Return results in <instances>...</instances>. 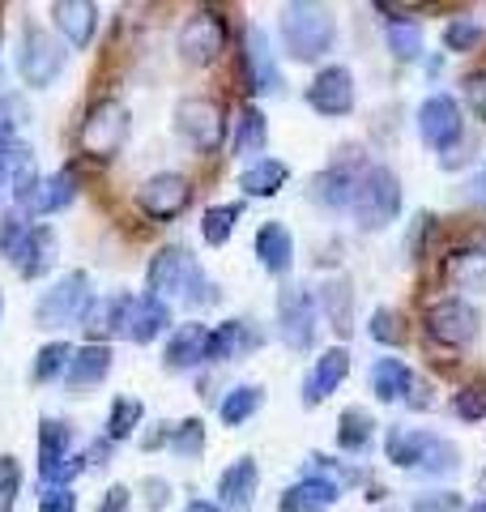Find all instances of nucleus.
Listing matches in <instances>:
<instances>
[{"mask_svg": "<svg viewBox=\"0 0 486 512\" xmlns=\"http://www.w3.org/2000/svg\"><path fill=\"white\" fill-rule=\"evenodd\" d=\"M26 235H30V222L18 214V210H9L5 218H0V252H5V261L13 265L18 261V252L26 244Z\"/></svg>", "mask_w": 486, "mask_h": 512, "instance_id": "obj_46", "label": "nucleus"}, {"mask_svg": "<svg viewBox=\"0 0 486 512\" xmlns=\"http://www.w3.org/2000/svg\"><path fill=\"white\" fill-rule=\"evenodd\" d=\"M137 205H141V214L145 218H154V222H175L188 205H192V184H188V175L180 171H158L150 175V180L141 184L137 192Z\"/></svg>", "mask_w": 486, "mask_h": 512, "instance_id": "obj_11", "label": "nucleus"}, {"mask_svg": "<svg viewBox=\"0 0 486 512\" xmlns=\"http://www.w3.org/2000/svg\"><path fill=\"white\" fill-rule=\"evenodd\" d=\"M81 461H90V470H107V466H111V440L90 444L86 453H81Z\"/></svg>", "mask_w": 486, "mask_h": 512, "instance_id": "obj_56", "label": "nucleus"}, {"mask_svg": "<svg viewBox=\"0 0 486 512\" xmlns=\"http://www.w3.org/2000/svg\"><path fill=\"white\" fill-rule=\"evenodd\" d=\"M64 64H69V52H64V43L52 39V30L43 26H26L22 30V43H18V77L26 86H52L56 77L64 73Z\"/></svg>", "mask_w": 486, "mask_h": 512, "instance_id": "obj_5", "label": "nucleus"}, {"mask_svg": "<svg viewBox=\"0 0 486 512\" xmlns=\"http://www.w3.org/2000/svg\"><path fill=\"white\" fill-rule=\"evenodd\" d=\"M90 278L86 269H73V274L56 278L35 303V325L39 329H64V325H77L81 312L90 308Z\"/></svg>", "mask_w": 486, "mask_h": 512, "instance_id": "obj_4", "label": "nucleus"}, {"mask_svg": "<svg viewBox=\"0 0 486 512\" xmlns=\"http://www.w3.org/2000/svg\"><path fill=\"white\" fill-rule=\"evenodd\" d=\"M405 406H410V410H431V406H435V389H431L427 380H418V376H414L410 397H405Z\"/></svg>", "mask_w": 486, "mask_h": 512, "instance_id": "obj_55", "label": "nucleus"}, {"mask_svg": "<svg viewBox=\"0 0 486 512\" xmlns=\"http://www.w3.org/2000/svg\"><path fill=\"white\" fill-rule=\"evenodd\" d=\"M180 60L192 64V69H205V64H214L226 47V18L214 9H197L188 13V22L180 26Z\"/></svg>", "mask_w": 486, "mask_h": 512, "instance_id": "obj_10", "label": "nucleus"}, {"mask_svg": "<svg viewBox=\"0 0 486 512\" xmlns=\"http://www.w3.org/2000/svg\"><path fill=\"white\" fill-rule=\"evenodd\" d=\"M388 52H393L397 60H418L423 56V30H418L414 22H388Z\"/></svg>", "mask_w": 486, "mask_h": 512, "instance_id": "obj_41", "label": "nucleus"}, {"mask_svg": "<svg viewBox=\"0 0 486 512\" xmlns=\"http://www.w3.org/2000/svg\"><path fill=\"white\" fill-rule=\"evenodd\" d=\"M141 419H145V406L137 402V397H116V402H111V414H107V440L111 444L128 440L141 427Z\"/></svg>", "mask_w": 486, "mask_h": 512, "instance_id": "obj_37", "label": "nucleus"}, {"mask_svg": "<svg viewBox=\"0 0 486 512\" xmlns=\"http://www.w3.org/2000/svg\"><path fill=\"white\" fill-rule=\"evenodd\" d=\"M167 329H171L167 303H162L158 295H133V308H128V320H124V338L137 342V346H150Z\"/></svg>", "mask_w": 486, "mask_h": 512, "instance_id": "obj_18", "label": "nucleus"}, {"mask_svg": "<svg viewBox=\"0 0 486 512\" xmlns=\"http://www.w3.org/2000/svg\"><path fill=\"white\" fill-rule=\"evenodd\" d=\"M452 414L461 423H482L486 419V384H465V389L452 397Z\"/></svg>", "mask_w": 486, "mask_h": 512, "instance_id": "obj_47", "label": "nucleus"}, {"mask_svg": "<svg viewBox=\"0 0 486 512\" xmlns=\"http://www.w3.org/2000/svg\"><path fill=\"white\" fill-rule=\"evenodd\" d=\"M30 163H35V154H30L26 141H18V137L0 141V188H9L13 175H18L22 167H30Z\"/></svg>", "mask_w": 486, "mask_h": 512, "instance_id": "obj_45", "label": "nucleus"}, {"mask_svg": "<svg viewBox=\"0 0 486 512\" xmlns=\"http://www.w3.org/2000/svg\"><path fill=\"white\" fill-rule=\"evenodd\" d=\"M350 376V350L346 346H333L312 363V372L303 380V406H320L324 397H333L342 389V380Z\"/></svg>", "mask_w": 486, "mask_h": 512, "instance_id": "obj_17", "label": "nucleus"}, {"mask_svg": "<svg viewBox=\"0 0 486 512\" xmlns=\"http://www.w3.org/2000/svg\"><path fill=\"white\" fill-rule=\"evenodd\" d=\"M184 512H222V508H218V504H209V500H188Z\"/></svg>", "mask_w": 486, "mask_h": 512, "instance_id": "obj_57", "label": "nucleus"}, {"mask_svg": "<svg viewBox=\"0 0 486 512\" xmlns=\"http://www.w3.org/2000/svg\"><path fill=\"white\" fill-rule=\"evenodd\" d=\"M371 436H376V419H371L363 406L342 410V419H337V444H342L346 453L363 457L367 448H371Z\"/></svg>", "mask_w": 486, "mask_h": 512, "instance_id": "obj_33", "label": "nucleus"}, {"mask_svg": "<svg viewBox=\"0 0 486 512\" xmlns=\"http://www.w3.org/2000/svg\"><path fill=\"white\" fill-rule=\"evenodd\" d=\"M18 491H22V466L18 457H0V512H13L18 508Z\"/></svg>", "mask_w": 486, "mask_h": 512, "instance_id": "obj_49", "label": "nucleus"}, {"mask_svg": "<svg viewBox=\"0 0 486 512\" xmlns=\"http://www.w3.org/2000/svg\"><path fill=\"white\" fill-rule=\"evenodd\" d=\"M316 325L320 308L307 286H282L278 291V329L290 350H312L316 346Z\"/></svg>", "mask_w": 486, "mask_h": 512, "instance_id": "obj_9", "label": "nucleus"}, {"mask_svg": "<svg viewBox=\"0 0 486 512\" xmlns=\"http://www.w3.org/2000/svg\"><path fill=\"white\" fill-rule=\"evenodd\" d=\"M410 512H461V495L452 491H435V495H418Z\"/></svg>", "mask_w": 486, "mask_h": 512, "instance_id": "obj_52", "label": "nucleus"}, {"mask_svg": "<svg viewBox=\"0 0 486 512\" xmlns=\"http://www.w3.org/2000/svg\"><path fill=\"white\" fill-rule=\"evenodd\" d=\"M197 256H192L188 248L180 244H167V248H158L150 256V269H145V282H150V295H158L162 303H167L171 295H184V286L188 278L197 274Z\"/></svg>", "mask_w": 486, "mask_h": 512, "instance_id": "obj_15", "label": "nucleus"}, {"mask_svg": "<svg viewBox=\"0 0 486 512\" xmlns=\"http://www.w3.org/2000/svg\"><path fill=\"white\" fill-rule=\"evenodd\" d=\"M337 500H342V487H337L333 478L307 474V478H299L295 487L282 491L278 508H282V512H324V508H333Z\"/></svg>", "mask_w": 486, "mask_h": 512, "instance_id": "obj_19", "label": "nucleus"}, {"mask_svg": "<svg viewBox=\"0 0 486 512\" xmlns=\"http://www.w3.org/2000/svg\"><path fill=\"white\" fill-rule=\"evenodd\" d=\"M482 39H486V30L474 18H452L444 26V47H448V52H474Z\"/></svg>", "mask_w": 486, "mask_h": 512, "instance_id": "obj_44", "label": "nucleus"}, {"mask_svg": "<svg viewBox=\"0 0 486 512\" xmlns=\"http://www.w3.org/2000/svg\"><path fill=\"white\" fill-rule=\"evenodd\" d=\"M39 512H77V495H73V487H43V495H39Z\"/></svg>", "mask_w": 486, "mask_h": 512, "instance_id": "obj_51", "label": "nucleus"}, {"mask_svg": "<svg viewBox=\"0 0 486 512\" xmlns=\"http://www.w3.org/2000/svg\"><path fill=\"white\" fill-rule=\"evenodd\" d=\"M418 470H423L427 478H448V474H457V470H461V448L452 444V440H444V436H435Z\"/></svg>", "mask_w": 486, "mask_h": 512, "instance_id": "obj_39", "label": "nucleus"}, {"mask_svg": "<svg viewBox=\"0 0 486 512\" xmlns=\"http://www.w3.org/2000/svg\"><path fill=\"white\" fill-rule=\"evenodd\" d=\"M444 278H448V286H457V291L486 295V248H478V244L452 248L444 261Z\"/></svg>", "mask_w": 486, "mask_h": 512, "instance_id": "obj_22", "label": "nucleus"}, {"mask_svg": "<svg viewBox=\"0 0 486 512\" xmlns=\"http://www.w3.org/2000/svg\"><path fill=\"white\" fill-rule=\"evenodd\" d=\"M354 188H359V167L350 163H333L320 175H312V201L324 205V210H350Z\"/></svg>", "mask_w": 486, "mask_h": 512, "instance_id": "obj_20", "label": "nucleus"}, {"mask_svg": "<svg viewBox=\"0 0 486 512\" xmlns=\"http://www.w3.org/2000/svg\"><path fill=\"white\" fill-rule=\"evenodd\" d=\"M243 86L248 94H278L282 90V69L273 60V43L261 26H248L243 30Z\"/></svg>", "mask_w": 486, "mask_h": 512, "instance_id": "obj_13", "label": "nucleus"}, {"mask_svg": "<svg viewBox=\"0 0 486 512\" xmlns=\"http://www.w3.org/2000/svg\"><path fill=\"white\" fill-rule=\"evenodd\" d=\"M465 512H486V500H474V504H469Z\"/></svg>", "mask_w": 486, "mask_h": 512, "instance_id": "obj_59", "label": "nucleus"}, {"mask_svg": "<svg viewBox=\"0 0 486 512\" xmlns=\"http://www.w3.org/2000/svg\"><path fill=\"white\" fill-rule=\"evenodd\" d=\"M128 308H133V295L120 291V295H107V299H90V308L81 312L77 325L86 329V338H111V333H124V320H128Z\"/></svg>", "mask_w": 486, "mask_h": 512, "instance_id": "obj_21", "label": "nucleus"}, {"mask_svg": "<svg viewBox=\"0 0 486 512\" xmlns=\"http://www.w3.org/2000/svg\"><path fill=\"white\" fill-rule=\"evenodd\" d=\"M469 197H478V201H486V175H482V180H474V188H469Z\"/></svg>", "mask_w": 486, "mask_h": 512, "instance_id": "obj_58", "label": "nucleus"}, {"mask_svg": "<svg viewBox=\"0 0 486 512\" xmlns=\"http://www.w3.org/2000/svg\"><path fill=\"white\" fill-rule=\"evenodd\" d=\"M261 406H265V389H261V384H239V389L222 393V402H218V419H222L226 427H239V423H248Z\"/></svg>", "mask_w": 486, "mask_h": 512, "instance_id": "obj_35", "label": "nucleus"}, {"mask_svg": "<svg viewBox=\"0 0 486 512\" xmlns=\"http://www.w3.org/2000/svg\"><path fill=\"white\" fill-rule=\"evenodd\" d=\"M350 210H354L359 231H367V235L393 227L397 214H401V180H397V171L393 167H380V163L367 167L359 175V188H354Z\"/></svg>", "mask_w": 486, "mask_h": 512, "instance_id": "obj_2", "label": "nucleus"}, {"mask_svg": "<svg viewBox=\"0 0 486 512\" xmlns=\"http://www.w3.org/2000/svg\"><path fill=\"white\" fill-rule=\"evenodd\" d=\"M418 137L431 150H452L465 137V120H461V103L452 94H431L418 107Z\"/></svg>", "mask_w": 486, "mask_h": 512, "instance_id": "obj_14", "label": "nucleus"}, {"mask_svg": "<svg viewBox=\"0 0 486 512\" xmlns=\"http://www.w3.org/2000/svg\"><path fill=\"white\" fill-rule=\"evenodd\" d=\"M128 141V107L120 99H99L77 128V146L81 154H90L94 163H111Z\"/></svg>", "mask_w": 486, "mask_h": 512, "instance_id": "obj_3", "label": "nucleus"}, {"mask_svg": "<svg viewBox=\"0 0 486 512\" xmlns=\"http://www.w3.org/2000/svg\"><path fill=\"white\" fill-rule=\"evenodd\" d=\"M367 333L380 346H405V316L397 308H376V312H371Z\"/></svg>", "mask_w": 486, "mask_h": 512, "instance_id": "obj_43", "label": "nucleus"}, {"mask_svg": "<svg viewBox=\"0 0 486 512\" xmlns=\"http://www.w3.org/2000/svg\"><path fill=\"white\" fill-rule=\"evenodd\" d=\"M423 325H427L431 342H440V346H469L478 338V329H482V316H478V308L469 299L448 295V299L431 303L427 316H423Z\"/></svg>", "mask_w": 486, "mask_h": 512, "instance_id": "obj_8", "label": "nucleus"}, {"mask_svg": "<svg viewBox=\"0 0 486 512\" xmlns=\"http://www.w3.org/2000/svg\"><path fill=\"white\" fill-rule=\"evenodd\" d=\"M52 265H56V231L47 227V222H30V235L18 252V261H13V269H18L22 278H47Z\"/></svg>", "mask_w": 486, "mask_h": 512, "instance_id": "obj_23", "label": "nucleus"}, {"mask_svg": "<svg viewBox=\"0 0 486 512\" xmlns=\"http://www.w3.org/2000/svg\"><path fill=\"white\" fill-rule=\"evenodd\" d=\"M167 448L175 457H184V461H197L205 453V423L201 419H184V423H175L171 427V440Z\"/></svg>", "mask_w": 486, "mask_h": 512, "instance_id": "obj_40", "label": "nucleus"}, {"mask_svg": "<svg viewBox=\"0 0 486 512\" xmlns=\"http://www.w3.org/2000/svg\"><path fill=\"white\" fill-rule=\"evenodd\" d=\"M239 205H209L205 218H201V239L209 248H222L226 239L235 235V222H239Z\"/></svg>", "mask_w": 486, "mask_h": 512, "instance_id": "obj_38", "label": "nucleus"}, {"mask_svg": "<svg viewBox=\"0 0 486 512\" xmlns=\"http://www.w3.org/2000/svg\"><path fill=\"white\" fill-rule=\"evenodd\" d=\"M30 124V103L18 94H0V141L18 137V128Z\"/></svg>", "mask_w": 486, "mask_h": 512, "instance_id": "obj_48", "label": "nucleus"}, {"mask_svg": "<svg viewBox=\"0 0 486 512\" xmlns=\"http://www.w3.org/2000/svg\"><path fill=\"white\" fill-rule=\"evenodd\" d=\"M410 384H414V372L405 367V359H376L371 363V393L380 397V402H405L410 397Z\"/></svg>", "mask_w": 486, "mask_h": 512, "instance_id": "obj_29", "label": "nucleus"}, {"mask_svg": "<svg viewBox=\"0 0 486 512\" xmlns=\"http://www.w3.org/2000/svg\"><path fill=\"white\" fill-rule=\"evenodd\" d=\"M0 312H5V295H0Z\"/></svg>", "mask_w": 486, "mask_h": 512, "instance_id": "obj_60", "label": "nucleus"}, {"mask_svg": "<svg viewBox=\"0 0 486 512\" xmlns=\"http://www.w3.org/2000/svg\"><path fill=\"white\" fill-rule=\"evenodd\" d=\"M286 180H290V167L282 163V158H256V163L239 175V188L248 192V197L269 201V197H278V192L286 188Z\"/></svg>", "mask_w": 486, "mask_h": 512, "instance_id": "obj_31", "label": "nucleus"}, {"mask_svg": "<svg viewBox=\"0 0 486 512\" xmlns=\"http://www.w3.org/2000/svg\"><path fill=\"white\" fill-rule=\"evenodd\" d=\"M205 338H209L205 325H180L171 333L167 350H162V363H167L171 372H188V367L205 363Z\"/></svg>", "mask_w": 486, "mask_h": 512, "instance_id": "obj_28", "label": "nucleus"}, {"mask_svg": "<svg viewBox=\"0 0 486 512\" xmlns=\"http://www.w3.org/2000/svg\"><path fill=\"white\" fill-rule=\"evenodd\" d=\"M52 22L73 47H90L94 30H99V9L90 0H56L52 5Z\"/></svg>", "mask_w": 486, "mask_h": 512, "instance_id": "obj_24", "label": "nucleus"}, {"mask_svg": "<svg viewBox=\"0 0 486 512\" xmlns=\"http://www.w3.org/2000/svg\"><path fill=\"white\" fill-rule=\"evenodd\" d=\"M261 342H265L261 329H252L248 320H222L205 338V363H235L243 355H252Z\"/></svg>", "mask_w": 486, "mask_h": 512, "instance_id": "obj_16", "label": "nucleus"}, {"mask_svg": "<svg viewBox=\"0 0 486 512\" xmlns=\"http://www.w3.org/2000/svg\"><path fill=\"white\" fill-rule=\"evenodd\" d=\"M269 146V120L261 107H243L239 128H235V154L239 158H261Z\"/></svg>", "mask_w": 486, "mask_h": 512, "instance_id": "obj_34", "label": "nucleus"}, {"mask_svg": "<svg viewBox=\"0 0 486 512\" xmlns=\"http://www.w3.org/2000/svg\"><path fill=\"white\" fill-rule=\"evenodd\" d=\"M141 491H145V508H150V512H167V504H171V483H167V478H145Z\"/></svg>", "mask_w": 486, "mask_h": 512, "instance_id": "obj_53", "label": "nucleus"}, {"mask_svg": "<svg viewBox=\"0 0 486 512\" xmlns=\"http://www.w3.org/2000/svg\"><path fill=\"white\" fill-rule=\"evenodd\" d=\"M461 94H465V107L474 111V120H482V124H486V69L465 73Z\"/></svg>", "mask_w": 486, "mask_h": 512, "instance_id": "obj_50", "label": "nucleus"}, {"mask_svg": "<svg viewBox=\"0 0 486 512\" xmlns=\"http://www.w3.org/2000/svg\"><path fill=\"white\" fill-rule=\"evenodd\" d=\"M77 201V171L73 167H60L56 175H47V180L39 184L35 192V210L30 214H60V210H69V205Z\"/></svg>", "mask_w": 486, "mask_h": 512, "instance_id": "obj_32", "label": "nucleus"}, {"mask_svg": "<svg viewBox=\"0 0 486 512\" xmlns=\"http://www.w3.org/2000/svg\"><path fill=\"white\" fill-rule=\"evenodd\" d=\"M99 512H133V491H128L124 483H120V487H111V491L103 495Z\"/></svg>", "mask_w": 486, "mask_h": 512, "instance_id": "obj_54", "label": "nucleus"}, {"mask_svg": "<svg viewBox=\"0 0 486 512\" xmlns=\"http://www.w3.org/2000/svg\"><path fill=\"white\" fill-rule=\"evenodd\" d=\"M86 470V461L73 457V431L64 419L39 423V478L43 487H69V478Z\"/></svg>", "mask_w": 486, "mask_h": 512, "instance_id": "obj_7", "label": "nucleus"}, {"mask_svg": "<svg viewBox=\"0 0 486 512\" xmlns=\"http://www.w3.org/2000/svg\"><path fill=\"white\" fill-rule=\"evenodd\" d=\"M256 487H261V466L252 457H239L218 474L222 508H248L256 500Z\"/></svg>", "mask_w": 486, "mask_h": 512, "instance_id": "obj_25", "label": "nucleus"}, {"mask_svg": "<svg viewBox=\"0 0 486 512\" xmlns=\"http://www.w3.org/2000/svg\"><path fill=\"white\" fill-rule=\"evenodd\" d=\"M282 30V47L295 64H316L324 52H333L337 43V18L333 9L312 5V0H295V5L282 9L278 18Z\"/></svg>", "mask_w": 486, "mask_h": 512, "instance_id": "obj_1", "label": "nucleus"}, {"mask_svg": "<svg viewBox=\"0 0 486 512\" xmlns=\"http://www.w3.org/2000/svg\"><path fill=\"white\" fill-rule=\"evenodd\" d=\"M107 372H111V350H107V346H99V342H90V346L73 350V359H69V372H64V380H69V389H90V384L107 380Z\"/></svg>", "mask_w": 486, "mask_h": 512, "instance_id": "obj_30", "label": "nucleus"}, {"mask_svg": "<svg viewBox=\"0 0 486 512\" xmlns=\"http://www.w3.org/2000/svg\"><path fill=\"white\" fill-rule=\"evenodd\" d=\"M69 359H73V346L69 342H47L39 355H35V380L47 384V380H60L69 372Z\"/></svg>", "mask_w": 486, "mask_h": 512, "instance_id": "obj_42", "label": "nucleus"}, {"mask_svg": "<svg viewBox=\"0 0 486 512\" xmlns=\"http://www.w3.org/2000/svg\"><path fill=\"white\" fill-rule=\"evenodd\" d=\"M431 431H418V427H388L384 436V457L393 461L397 470H418L431 448Z\"/></svg>", "mask_w": 486, "mask_h": 512, "instance_id": "obj_27", "label": "nucleus"}, {"mask_svg": "<svg viewBox=\"0 0 486 512\" xmlns=\"http://www.w3.org/2000/svg\"><path fill=\"white\" fill-rule=\"evenodd\" d=\"M252 252L269 274H290V265H295V235H290L282 222H265L252 239Z\"/></svg>", "mask_w": 486, "mask_h": 512, "instance_id": "obj_26", "label": "nucleus"}, {"mask_svg": "<svg viewBox=\"0 0 486 512\" xmlns=\"http://www.w3.org/2000/svg\"><path fill=\"white\" fill-rule=\"evenodd\" d=\"M307 107L324 120H342L354 111V77L346 64H324L307 86Z\"/></svg>", "mask_w": 486, "mask_h": 512, "instance_id": "obj_12", "label": "nucleus"}, {"mask_svg": "<svg viewBox=\"0 0 486 512\" xmlns=\"http://www.w3.org/2000/svg\"><path fill=\"white\" fill-rule=\"evenodd\" d=\"M175 133L197 154H218L222 150V137H226V120H222V107L205 94H192V99L175 103Z\"/></svg>", "mask_w": 486, "mask_h": 512, "instance_id": "obj_6", "label": "nucleus"}, {"mask_svg": "<svg viewBox=\"0 0 486 512\" xmlns=\"http://www.w3.org/2000/svg\"><path fill=\"white\" fill-rule=\"evenodd\" d=\"M320 303H324V316H329V325L346 338V333L354 329V316H350V303H354L350 278H333V282L320 291Z\"/></svg>", "mask_w": 486, "mask_h": 512, "instance_id": "obj_36", "label": "nucleus"}]
</instances>
